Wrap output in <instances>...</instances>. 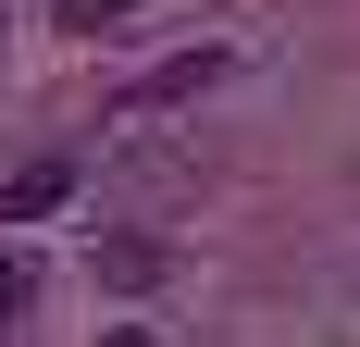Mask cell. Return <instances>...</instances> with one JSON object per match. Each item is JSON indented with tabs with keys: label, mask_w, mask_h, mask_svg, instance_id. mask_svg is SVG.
Listing matches in <instances>:
<instances>
[{
	"label": "cell",
	"mask_w": 360,
	"mask_h": 347,
	"mask_svg": "<svg viewBox=\"0 0 360 347\" xmlns=\"http://www.w3.org/2000/svg\"><path fill=\"white\" fill-rule=\"evenodd\" d=\"M63 199H75V162H25L0 186V223H37V211H63Z\"/></svg>",
	"instance_id": "6da1fadb"
},
{
	"label": "cell",
	"mask_w": 360,
	"mask_h": 347,
	"mask_svg": "<svg viewBox=\"0 0 360 347\" xmlns=\"http://www.w3.org/2000/svg\"><path fill=\"white\" fill-rule=\"evenodd\" d=\"M212 74H224V50H186V63H162V74H149V87H137L124 112H162V100H199Z\"/></svg>",
	"instance_id": "7a4b0ae2"
},
{
	"label": "cell",
	"mask_w": 360,
	"mask_h": 347,
	"mask_svg": "<svg viewBox=\"0 0 360 347\" xmlns=\"http://www.w3.org/2000/svg\"><path fill=\"white\" fill-rule=\"evenodd\" d=\"M25 310H37V261H25V248H0V335H13Z\"/></svg>",
	"instance_id": "3957f363"
},
{
	"label": "cell",
	"mask_w": 360,
	"mask_h": 347,
	"mask_svg": "<svg viewBox=\"0 0 360 347\" xmlns=\"http://www.w3.org/2000/svg\"><path fill=\"white\" fill-rule=\"evenodd\" d=\"M100 273H112V285H149V273H162V248H137V236H112V248H100Z\"/></svg>",
	"instance_id": "277c9868"
},
{
	"label": "cell",
	"mask_w": 360,
	"mask_h": 347,
	"mask_svg": "<svg viewBox=\"0 0 360 347\" xmlns=\"http://www.w3.org/2000/svg\"><path fill=\"white\" fill-rule=\"evenodd\" d=\"M124 13H137V0H63V25H75V37H100V25H124Z\"/></svg>",
	"instance_id": "5b68a950"
},
{
	"label": "cell",
	"mask_w": 360,
	"mask_h": 347,
	"mask_svg": "<svg viewBox=\"0 0 360 347\" xmlns=\"http://www.w3.org/2000/svg\"><path fill=\"white\" fill-rule=\"evenodd\" d=\"M100 347H162V335H137V322H112V335H100Z\"/></svg>",
	"instance_id": "8992f818"
}]
</instances>
